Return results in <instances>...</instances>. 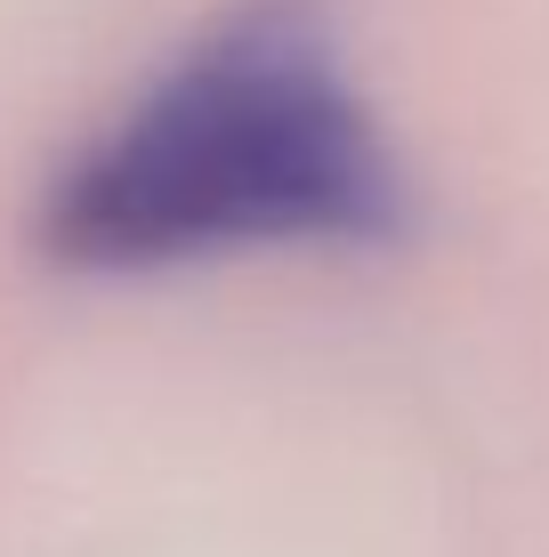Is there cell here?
<instances>
[{
  "label": "cell",
  "instance_id": "1",
  "mask_svg": "<svg viewBox=\"0 0 549 557\" xmlns=\"http://www.w3.org/2000/svg\"><path fill=\"white\" fill-rule=\"evenodd\" d=\"M404 226V170L324 16L251 0L138 89L57 178L41 243L57 267H146L388 243Z\"/></svg>",
  "mask_w": 549,
  "mask_h": 557
}]
</instances>
